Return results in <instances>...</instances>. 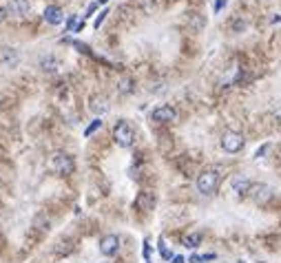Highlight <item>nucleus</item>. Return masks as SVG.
<instances>
[{
    "mask_svg": "<svg viewBox=\"0 0 281 263\" xmlns=\"http://www.w3.org/2000/svg\"><path fill=\"white\" fill-rule=\"evenodd\" d=\"M42 18H45L49 24H62L64 22V14L58 5H49V7L45 9V14H42Z\"/></svg>",
    "mask_w": 281,
    "mask_h": 263,
    "instance_id": "8",
    "label": "nucleus"
},
{
    "mask_svg": "<svg viewBox=\"0 0 281 263\" xmlns=\"http://www.w3.org/2000/svg\"><path fill=\"white\" fill-rule=\"evenodd\" d=\"M248 197L255 201V204H268L272 199V188L266 186V183H253L248 191Z\"/></svg>",
    "mask_w": 281,
    "mask_h": 263,
    "instance_id": "5",
    "label": "nucleus"
},
{
    "mask_svg": "<svg viewBox=\"0 0 281 263\" xmlns=\"http://www.w3.org/2000/svg\"><path fill=\"white\" fill-rule=\"evenodd\" d=\"M109 3V0H97V5H107Z\"/></svg>",
    "mask_w": 281,
    "mask_h": 263,
    "instance_id": "25",
    "label": "nucleus"
},
{
    "mask_svg": "<svg viewBox=\"0 0 281 263\" xmlns=\"http://www.w3.org/2000/svg\"><path fill=\"white\" fill-rule=\"evenodd\" d=\"M5 18H7V9H3V7H0V22H3Z\"/></svg>",
    "mask_w": 281,
    "mask_h": 263,
    "instance_id": "23",
    "label": "nucleus"
},
{
    "mask_svg": "<svg viewBox=\"0 0 281 263\" xmlns=\"http://www.w3.org/2000/svg\"><path fill=\"white\" fill-rule=\"evenodd\" d=\"M40 66H42V71H47V73H56L58 71V62L53 58H42Z\"/></svg>",
    "mask_w": 281,
    "mask_h": 263,
    "instance_id": "14",
    "label": "nucleus"
},
{
    "mask_svg": "<svg viewBox=\"0 0 281 263\" xmlns=\"http://www.w3.org/2000/svg\"><path fill=\"white\" fill-rule=\"evenodd\" d=\"M97 128H102V120H100V118H95L87 128H84V137H91V135H93V133L97 131Z\"/></svg>",
    "mask_w": 281,
    "mask_h": 263,
    "instance_id": "16",
    "label": "nucleus"
},
{
    "mask_svg": "<svg viewBox=\"0 0 281 263\" xmlns=\"http://www.w3.org/2000/svg\"><path fill=\"white\" fill-rule=\"evenodd\" d=\"M107 16H109V9H104V11H100V16H97V18H95V20H93V27H95V29H100V24H102V22H104V20H107Z\"/></svg>",
    "mask_w": 281,
    "mask_h": 263,
    "instance_id": "17",
    "label": "nucleus"
},
{
    "mask_svg": "<svg viewBox=\"0 0 281 263\" xmlns=\"http://www.w3.org/2000/svg\"><path fill=\"white\" fill-rule=\"evenodd\" d=\"M29 9H31L29 0H9V11L14 16H24Z\"/></svg>",
    "mask_w": 281,
    "mask_h": 263,
    "instance_id": "11",
    "label": "nucleus"
},
{
    "mask_svg": "<svg viewBox=\"0 0 281 263\" xmlns=\"http://www.w3.org/2000/svg\"><path fill=\"white\" fill-rule=\"evenodd\" d=\"M173 263H184V256H182V254H177V256H173Z\"/></svg>",
    "mask_w": 281,
    "mask_h": 263,
    "instance_id": "24",
    "label": "nucleus"
},
{
    "mask_svg": "<svg viewBox=\"0 0 281 263\" xmlns=\"http://www.w3.org/2000/svg\"><path fill=\"white\" fill-rule=\"evenodd\" d=\"M219 179H222V175H219L217 168L201 170L199 177H197V191L201 195H213L217 191V186H219Z\"/></svg>",
    "mask_w": 281,
    "mask_h": 263,
    "instance_id": "2",
    "label": "nucleus"
},
{
    "mask_svg": "<svg viewBox=\"0 0 281 263\" xmlns=\"http://www.w3.org/2000/svg\"><path fill=\"white\" fill-rule=\"evenodd\" d=\"M243 146H246V139H243L241 133H237V131H228V133H224L222 135V148L226 153H239Z\"/></svg>",
    "mask_w": 281,
    "mask_h": 263,
    "instance_id": "4",
    "label": "nucleus"
},
{
    "mask_svg": "<svg viewBox=\"0 0 281 263\" xmlns=\"http://www.w3.org/2000/svg\"><path fill=\"white\" fill-rule=\"evenodd\" d=\"M239 263H243V261H239Z\"/></svg>",
    "mask_w": 281,
    "mask_h": 263,
    "instance_id": "26",
    "label": "nucleus"
},
{
    "mask_svg": "<svg viewBox=\"0 0 281 263\" xmlns=\"http://www.w3.org/2000/svg\"><path fill=\"white\" fill-rule=\"evenodd\" d=\"M113 139L122 148H129V146H133V142H135V131H133V126L126 120H120L118 124L113 126Z\"/></svg>",
    "mask_w": 281,
    "mask_h": 263,
    "instance_id": "3",
    "label": "nucleus"
},
{
    "mask_svg": "<svg viewBox=\"0 0 281 263\" xmlns=\"http://www.w3.org/2000/svg\"><path fill=\"white\" fill-rule=\"evenodd\" d=\"M224 5H226V0H219V3H215V7H213V9H215V11H219V9L224 7Z\"/></svg>",
    "mask_w": 281,
    "mask_h": 263,
    "instance_id": "22",
    "label": "nucleus"
},
{
    "mask_svg": "<svg viewBox=\"0 0 281 263\" xmlns=\"http://www.w3.org/2000/svg\"><path fill=\"white\" fill-rule=\"evenodd\" d=\"M153 122H160V124H173V122L177 120V111L173 106H166V104H162V106L153 108L151 113Z\"/></svg>",
    "mask_w": 281,
    "mask_h": 263,
    "instance_id": "6",
    "label": "nucleus"
},
{
    "mask_svg": "<svg viewBox=\"0 0 281 263\" xmlns=\"http://www.w3.org/2000/svg\"><path fill=\"white\" fill-rule=\"evenodd\" d=\"M0 56H3V60L7 64H16L18 62V53L14 51V49H9V47H3L0 49Z\"/></svg>",
    "mask_w": 281,
    "mask_h": 263,
    "instance_id": "13",
    "label": "nucleus"
},
{
    "mask_svg": "<svg viewBox=\"0 0 281 263\" xmlns=\"http://www.w3.org/2000/svg\"><path fill=\"white\" fill-rule=\"evenodd\" d=\"M122 91H124V93H129V91H131V80H124V82H122V87H120Z\"/></svg>",
    "mask_w": 281,
    "mask_h": 263,
    "instance_id": "21",
    "label": "nucleus"
},
{
    "mask_svg": "<svg viewBox=\"0 0 281 263\" xmlns=\"http://www.w3.org/2000/svg\"><path fill=\"white\" fill-rule=\"evenodd\" d=\"M268 151H270V144H261V146H259V151L255 153V160H261V157H264Z\"/></svg>",
    "mask_w": 281,
    "mask_h": 263,
    "instance_id": "18",
    "label": "nucleus"
},
{
    "mask_svg": "<svg viewBox=\"0 0 281 263\" xmlns=\"http://www.w3.org/2000/svg\"><path fill=\"white\" fill-rule=\"evenodd\" d=\"M199 243H201V235H199V232H191L188 237H184V246L186 248H197Z\"/></svg>",
    "mask_w": 281,
    "mask_h": 263,
    "instance_id": "15",
    "label": "nucleus"
},
{
    "mask_svg": "<svg viewBox=\"0 0 281 263\" xmlns=\"http://www.w3.org/2000/svg\"><path fill=\"white\" fill-rule=\"evenodd\" d=\"M135 206L139 208V210H153V206H155L153 193H139L137 199H135Z\"/></svg>",
    "mask_w": 281,
    "mask_h": 263,
    "instance_id": "10",
    "label": "nucleus"
},
{
    "mask_svg": "<svg viewBox=\"0 0 281 263\" xmlns=\"http://www.w3.org/2000/svg\"><path fill=\"white\" fill-rule=\"evenodd\" d=\"M118 250H120V239H118V235H107V237H102V241H100V252L104 254V256H115L118 254Z\"/></svg>",
    "mask_w": 281,
    "mask_h": 263,
    "instance_id": "7",
    "label": "nucleus"
},
{
    "mask_svg": "<svg viewBox=\"0 0 281 263\" xmlns=\"http://www.w3.org/2000/svg\"><path fill=\"white\" fill-rule=\"evenodd\" d=\"M160 254L164 256V259H173V254L168 252V248L164 246V241H162V239H160Z\"/></svg>",
    "mask_w": 281,
    "mask_h": 263,
    "instance_id": "19",
    "label": "nucleus"
},
{
    "mask_svg": "<svg viewBox=\"0 0 281 263\" xmlns=\"http://www.w3.org/2000/svg\"><path fill=\"white\" fill-rule=\"evenodd\" d=\"M91 111H93L95 115H104L109 113V102L104 100V97H91Z\"/></svg>",
    "mask_w": 281,
    "mask_h": 263,
    "instance_id": "12",
    "label": "nucleus"
},
{
    "mask_svg": "<svg viewBox=\"0 0 281 263\" xmlns=\"http://www.w3.org/2000/svg\"><path fill=\"white\" fill-rule=\"evenodd\" d=\"M188 263H204V256H199V254H193L191 259H188Z\"/></svg>",
    "mask_w": 281,
    "mask_h": 263,
    "instance_id": "20",
    "label": "nucleus"
},
{
    "mask_svg": "<svg viewBox=\"0 0 281 263\" xmlns=\"http://www.w3.org/2000/svg\"><path fill=\"white\" fill-rule=\"evenodd\" d=\"M250 186H253L250 179H246V177H237V179H233V183H230V193H233L235 197H246Z\"/></svg>",
    "mask_w": 281,
    "mask_h": 263,
    "instance_id": "9",
    "label": "nucleus"
},
{
    "mask_svg": "<svg viewBox=\"0 0 281 263\" xmlns=\"http://www.w3.org/2000/svg\"><path fill=\"white\" fill-rule=\"evenodd\" d=\"M49 168L60 177H66V175H73L76 162H73V157L66 155V153H53L51 160H49Z\"/></svg>",
    "mask_w": 281,
    "mask_h": 263,
    "instance_id": "1",
    "label": "nucleus"
}]
</instances>
